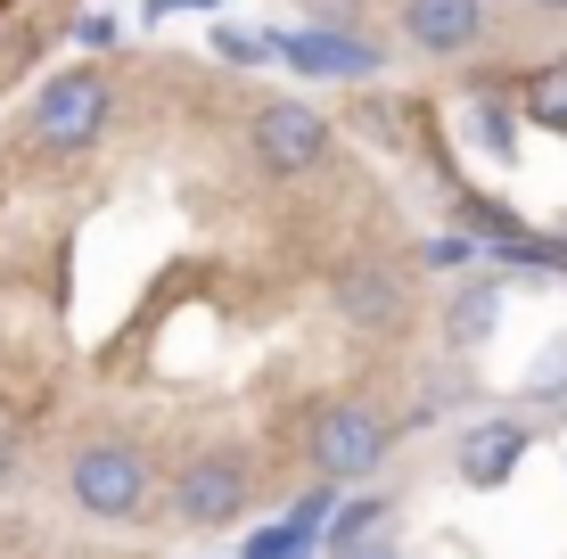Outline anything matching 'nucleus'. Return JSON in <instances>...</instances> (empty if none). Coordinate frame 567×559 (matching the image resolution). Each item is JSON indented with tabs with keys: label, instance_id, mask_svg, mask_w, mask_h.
Returning a JSON list of instances; mask_svg holds the SVG:
<instances>
[{
	"label": "nucleus",
	"instance_id": "obj_1",
	"mask_svg": "<svg viewBox=\"0 0 567 559\" xmlns=\"http://www.w3.org/2000/svg\"><path fill=\"white\" fill-rule=\"evenodd\" d=\"M156 486H165V460L141 428L124 420H83L58 445V494L91 518V527H148L156 518Z\"/></svg>",
	"mask_w": 567,
	"mask_h": 559
},
{
	"label": "nucleus",
	"instance_id": "obj_2",
	"mask_svg": "<svg viewBox=\"0 0 567 559\" xmlns=\"http://www.w3.org/2000/svg\"><path fill=\"white\" fill-rule=\"evenodd\" d=\"M115 74L91 66V58H74V66H58L42 91L25 100V115H17V148H25L33 165H83L107 148L115 132Z\"/></svg>",
	"mask_w": 567,
	"mask_h": 559
},
{
	"label": "nucleus",
	"instance_id": "obj_3",
	"mask_svg": "<svg viewBox=\"0 0 567 559\" xmlns=\"http://www.w3.org/2000/svg\"><path fill=\"white\" fill-rule=\"evenodd\" d=\"M247 503H256V445H239V436L189 445L182 460H165V486H156V518L182 535L239 527Z\"/></svg>",
	"mask_w": 567,
	"mask_h": 559
},
{
	"label": "nucleus",
	"instance_id": "obj_4",
	"mask_svg": "<svg viewBox=\"0 0 567 559\" xmlns=\"http://www.w3.org/2000/svg\"><path fill=\"white\" fill-rule=\"evenodd\" d=\"M329 313H338V330L362 338V345L412 338V321H420L412 247H346L338 272H329Z\"/></svg>",
	"mask_w": 567,
	"mask_h": 559
},
{
	"label": "nucleus",
	"instance_id": "obj_5",
	"mask_svg": "<svg viewBox=\"0 0 567 559\" xmlns=\"http://www.w3.org/2000/svg\"><path fill=\"white\" fill-rule=\"evenodd\" d=\"M239 157L256 182L288 189V182H312L329 157H338V115H321L297 91H256L239 107Z\"/></svg>",
	"mask_w": 567,
	"mask_h": 559
},
{
	"label": "nucleus",
	"instance_id": "obj_6",
	"mask_svg": "<svg viewBox=\"0 0 567 559\" xmlns=\"http://www.w3.org/2000/svg\"><path fill=\"white\" fill-rule=\"evenodd\" d=\"M386 453H395V412H379L370 395H321L305 412L297 460L329 486H354V477H379Z\"/></svg>",
	"mask_w": 567,
	"mask_h": 559
},
{
	"label": "nucleus",
	"instance_id": "obj_7",
	"mask_svg": "<svg viewBox=\"0 0 567 559\" xmlns=\"http://www.w3.org/2000/svg\"><path fill=\"white\" fill-rule=\"evenodd\" d=\"M395 42L427 66H468V58L502 50V9L494 0H386Z\"/></svg>",
	"mask_w": 567,
	"mask_h": 559
},
{
	"label": "nucleus",
	"instance_id": "obj_8",
	"mask_svg": "<svg viewBox=\"0 0 567 559\" xmlns=\"http://www.w3.org/2000/svg\"><path fill=\"white\" fill-rule=\"evenodd\" d=\"M526 445L518 428H477L468 436V453H461V469L477 477V486H502V477H511V453Z\"/></svg>",
	"mask_w": 567,
	"mask_h": 559
},
{
	"label": "nucleus",
	"instance_id": "obj_9",
	"mask_svg": "<svg viewBox=\"0 0 567 559\" xmlns=\"http://www.w3.org/2000/svg\"><path fill=\"white\" fill-rule=\"evenodd\" d=\"M379 518H386L379 494H370V503H354V510H338V527H329V551H362V544H379Z\"/></svg>",
	"mask_w": 567,
	"mask_h": 559
},
{
	"label": "nucleus",
	"instance_id": "obj_10",
	"mask_svg": "<svg viewBox=\"0 0 567 559\" xmlns=\"http://www.w3.org/2000/svg\"><path fill=\"white\" fill-rule=\"evenodd\" d=\"M502 25H526V33H567V0H494Z\"/></svg>",
	"mask_w": 567,
	"mask_h": 559
},
{
	"label": "nucleus",
	"instance_id": "obj_11",
	"mask_svg": "<svg viewBox=\"0 0 567 559\" xmlns=\"http://www.w3.org/2000/svg\"><path fill=\"white\" fill-rule=\"evenodd\" d=\"M485 321H494V288L461 297V304H453V330H444V338H453V345H468V338H485Z\"/></svg>",
	"mask_w": 567,
	"mask_h": 559
},
{
	"label": "nucleus",
	"instance_id": "obj_12",
	"mask_svg": "<svg viewBox=\"0 0 567 559\" xmlns=\"http://www.w3.org/2000/svg\"><path fill=\"white\" fill-rule=\"evenodd\" d=\"M338 559H403V551H386V544H362V551H338Z\"/></svg>",
	"mask_w": 567,
	"mask_h": 559
}]
</instances>
